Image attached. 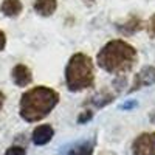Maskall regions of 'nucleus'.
I'll return each instance as SVG.
<instances>
[{"instance_id": "1", "label": "nucleus", "mask_w": 155, "mask_h": 155, "mask_svg": "<svg viewBox=\"0 0 155 155\" xmlns=\"http://www.w3.org/2000/svg\"><path fill=\"white\" fill-rule=\"evenodd\" d=\"M137 50L120 39L107 42L96 56L98 65L104 71L116 76H124V73L130 71L137 64Z\"/></svg>"}, {"instance_id": "2", "label": "nucleus", "mask_w": 155, "mask_h": 155, "mask_svg": "<svg viewBox=\"0 0 155 155\" xmlns=\"http://www.w3.org/2000/svg\"><path fill=\"white\" fill-rule=\"evenodd\" d=\"M58 102H59L58 92L45 85H37L22 95L19 113L28 123L41 121L58 106Z\"/></svg>"}, {"instance_id": "3", "label": "nucleus", "mask_w": 155, "mask_h": 155, "mask_svg": "<svg viewBox=\"0 0 155 155\" xmlns=\"http://www.w3.org/2000/svg\"><path fill=\"white\" fill-rule=\"evenodd\" d=\"M65 84L70 92H81L95 84L93 61L84 53H76L70 58L65 67Z\"/></svg>"}, {"instance_id": "4", "label": "nucleus", "mask_w": 155, "mask_h": 155, "mask_svg": "<svg viewBox=\"0 0 155 155\" xmlns=\"http://www.w3.org/2000/svg\"><path fill=\"white\" fill-rule=\"evenodd\" d=\"M134 155H155V132L141 134L132 144Z\"/></svg>"}, {"instance_id": "5", "label": "nucleus", "mask_w": 155, "mask_h": 155, "mask_svg": "<svg viewBox=\"0 0 155 155\" xmlns=\"http://www.w3.org/2000/svg\"><path fill=\"white\" fill-rule=\"evenodd\" d=\"M152 84H155V67H144L135 76L134 84L129 92H135V90H138L141 87H147Z\"/></svg>"}, {"instance_id": "6", "label": "nucleus", "mask_w": 155, "mask_h": 155, "mask_svg": "<svg viewBox=\"0 0 155 155\" xmlns=\"http://www.w3.org/2000/svg\"><path fill=\"white\" fill-rule=\"evenodd\" d=\"M11 76H12V81H14V84L19 85V87H27V85H30L31 81H33L31 70H30L27 65H23V64H19V65H16L14 68H12Z\"/></svg>"}, {"instance_id": "7", "label": "nucleus", "mask_w": 155, "mask_h": 155, "mask_svg": "<svg viewBox=\"0 0 155 155\" xmlns=\"http://www.w3.org/2000/svg\"><path fill=\"white\" fill-rule=\"evenodd\" d=\"M54 135V130L50 124H42V126H37L33 132V143L36 146H44L47 143H50L51 138Z\"/></svg>"}, {"instance_id": "8", "label": "nucleus", "mask_w": 155, "mask_h": 155, "mask_svg": "<svg viewBox=\"0 0 155 155\" xmlns=\"http://www.w3.org/2000/svg\"><path fill=\"white\" fill-rule=\"evenodd\" d=\"M58 8V2L56 0H36L34 2V11L41 16H51Z\"/></svg>"}, {"instance_id": "9", "label": "nucleus", "mask_w": 155, "mask_h": 155, "mask_svg": "<svg viewBox=\"0 0 155 155\" xmlns=\"http://www.w3.org/2000/svg\"><path fill=\"white\" fill-rule=\"evenodd\" d=\"M0 9L8 17H17L22 12L23 6L20 3V0H3V3L0 5Z\"/></svg>"}, {"instance_id": "10", "label": "nucleus", "mask_w": 155, "mask_h": 155, "mask_svg": "<svg viewBox=\"0 0 155 155\" xmlns=\"http://www.w3.org/2000/svg\"><path fill=\"white\" fill-rule=\"evenodd\" d=\"M93 147H95L93 141H82V143H78V144L71 146L68 149V152L64 155H92Z\"/></svg>"}, {"instance_id": "11", "label": "nucleus", "mask_w": 155, "mask_h": 155, "mask_svg": "<svg viewBox=\"0 0 155 155\" xmlns=\"http://www.w3.org/2000/svg\"><path fill=\"white\" fill-rule=\"evenodd\" d=\"M118 28H120L126 36H129V34H134V33H137V31H140L141 28H143V22H141L138 17H130V19H127L126 23L120 25Z\"/></svg>"}, {"instance_id": "12", "label": "nucleus", "mask_w": 155, "mask_h": 155, "mask_svg": "<svg viewBox=\"0 0 155 155\" xmlns=\"http://www.w3.org/2000/svg\"><path fill=\"white\" fill-rule=\"evenodd\" d=\"M112 99H113V95L106 93V92H101V93H98V95H95L92 98H88L87 104H93L95 107H102V106L109 104Z\"/></svg>"}, {"instance_id": "13", "label": "nucleus", "mask_w": 155, "mask_h": 155, "mask_svg": "<svg viewBox=\"0 0 155 155\" xmlns=\"http://www.w3.org/2000/svg\"><path fill=\"white\" fill-rule=\"evenodd\" d=\"M5 155H25V149L20 146H12L5 152Z\"/></svg>"}, {"instance_id": "14", "label": "nucleus", "mask_w": 155, "mask_h": 155, "mask_svg": "<svg viewBox=\"0 0 155 155\" xmlns=\"http://www.w3.org/2000/svg\"><path fill=\"white\" fill-rule=\"evenodd\" d=\"M147 33L150 37H155V14L149 19V23H147Z\"/></svg>"}, {"instance_id": "15", "label": "nucleus", "mask_w": 155, "mask_h": 155, "mask_svg": "<svg viewBox=\"0 0 155 155\" xmlns=\"http://www.w3.org/2000/svg\"><path fill=\"white\" fill-rule=\"evenodd\" d=\"M92 115H93V113L90 112V110H87V112L81 113V115H79V118H78V123H82V124H84L85 121H88L90 118H92Z\"/></svg>"}, {"instance_id": "16", "label": "nucleus", "mask_w": 155, "mask_h": 155, "mask_svg": "<svg viewBox=\"0 0 155 155\" xmlns=\"http://www.w3.org/2000/svg\"><path fill=\"white\" fill-rule=\"evenodd\" d=\"M5 45H6V36L2 30H0V51L5 48Z\"/></svg>"}, {"instance_id": "17", "label": "nucleus", "mask_w": 155, "mask_h": 155, "mask_svg": "<svg viewBox=\"0 0 155 155\" xmlns=\"http://www.w3.org/2000/svg\"><path fill=\"white\" fill-rule=\"evenodd\" d=\"M3 102H5V95L0 92V110H2V107H3Z\"/></svg>"}, {"instance_id": "18", "label": "nucleus", "mask_w": 155, "mask_h": 155, "mask_svg": "<svg viewBox=\"0 0 155 155\" xmlns=\"http://www.w3.org/2000/svg\"><path fill=\"white\" fill-rule=\"evenodd\" d=\"M84 2H87V3H92V2H95V0H84Z\"/></svg>"}]
</instances>
